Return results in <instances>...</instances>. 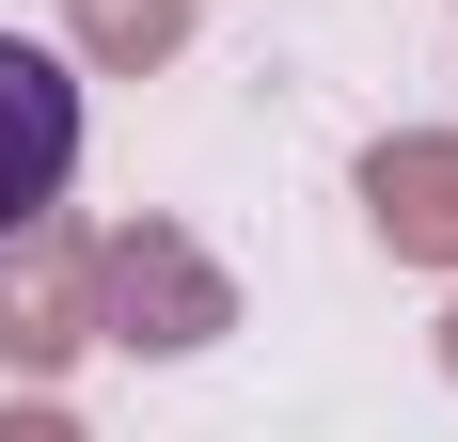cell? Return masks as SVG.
Returning <instances> with one entry per match:
<instances>
[{"mask_svg":"<svg viewBox=\"0 0 458 442\" xmlns=\"http://www.w3.org/2000/svg\"><path fill=\"white\" fill-rule=\"evenodd\" d=\"M80 285H95V348H142V363H190L237 332V285L190 221H111L80 237Z\"/></svg>","mask_w":458,"mask_h":442,"instance_id":"obj_1","label":"cell"},{"mask_svg":"<svg viewBox=\"0 0 458 442\" xmlns=\"http://www.w3.org/2000/svg\"><path fill=\"white\" fill-rule=\"evenodd\" d=\"M64 174H80V80L0 32V237L64 206Z\"/></svg>","mask_w":458,"mask_h":442,"instance_id":"obj_2","label":"cell"},{"mask_svg":"<svg viewBox=\"0 0 458 442\" xmlns=\"http://www.w3.org/2000/svg\"><path fill=\"white\" fill-rule=\"evenodd\" d=\"M80 348H95L80 237H64V221H16V237H0V363H16V379H64Z\"/></svg>","mask_w":458,"mask_h":442,"instance_id":"obj_3","label":"cell"},{"mask_svg":"<svg viewBox=\"0 0 458 442\" xmlns=\"http://www.w3.org/2000/svg\"><path fill=\"white\" fill-rule=\"evenodd\" d=\"M364 221L395 268H458V127H395L364 142Z\"/></svg>","mask_w":458,"mask_h":442,"instance_id":"obj_4","label":"cell"},{"mask_svg":"<svg viewBox=\"0 0 458 442\" xmlns=\"http://www.w3.org/2000/svg\"><path fill=\"white\" fill-rule=\"evenodd\" d=\"M64 32H80V64H111V80H158L190 47V0H64Z\"/></svg>","mask_w":458,"mask_h":442,"instance_id":"obj_5","label":"cell"},{"mask_svg":"<svg viewBox=\"0 0 458 442\" xmlns=\"http://www.w3.org/2000/svg\"><path fill=\"white\" fill-rule=\"evenodd\" d=\"M0 442H80V411H47V395H16V411H0Z\"/></svg>","mask_w":458,"mask_h":442,"instance_id":"obj_6","label":"cell"},{"mask_svg":"<svg viewBox=\"0 0 458 442\" xmlns=\"http://www.w3.org/2000/svg\"><path fill=\"white\" fill-rule=\"evenodd\" d=\"M443 379H458V316H443Z\"/></svg>","mask_w":458,"mask_h":442,"instance_id":"obj_7","label":"cell"}]
</instances>
